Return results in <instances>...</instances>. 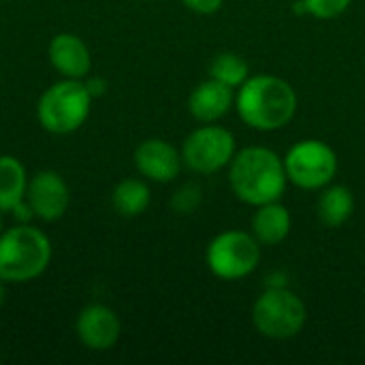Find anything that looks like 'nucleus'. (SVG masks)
<instances>
[{
	"label": "nucleus",
	"instance_id": "1",
	"mask_svg": "<svg viewBox=\"0 0 365 365\" xmlns=\"http://www.w3.org/2000/svg\"><path fill=\"white\" fill-rule=\"evenodd\" d=\"M235 109L250 128L272 133L284 128L297 111V92L276 75H250L235 94Z\"/></svg>",
	"mask_w": 365,
	"mask_h": 365
},
{
	"label": "nucleus",
	"instance_id": "2",
	"mask_svg": "<svg viewBox=\"0 0 365 365\" xmlns=\"http://www.w3.org/2000/svg\"><path fill=\"white\" fill-rule=\"evenodd\" d=\"M284 160L269 148L252 145L237 152L229 165V184L233 195L248 205L280 201L287 188Z\"/></svg>",
	"mask_w": 365,
	"mask_h": 365
},
{
	"label": "nucleus",
	"instance_id": "3",
	"mask_svg": "<svg viewBox=\"0 0 365 365\" xmlns=\"http://www.w3.org/2000/svg\"><path fill=\"white\" fill-rule=\"evenodd\" d=\"M51 257V240L34 225H13L0 233V278L6 284H26L41 278Z\"/></svg>",
	"mask_w": 365,
	"mask_h": 365
},
{
	"label": "nucleus",
	"instance_id": "4",
	"mask_svg": "<svg viewBox=\"0 0 365 365\" xmlns=\"http://www.w3.org/2000/svg\"><path fill=\"white\" fill-rule=\"evenodd\" d=\"M92 101L83 79L62 77L38 96L36 120L51 135H71L88 122Z\"/></svg>",
	"mask_w": 365,
	"mask_h": 365
},
{
	"label": "nucleus",
	"instance_id": "5",
	"mask_svg": "<svg viewBox=\"0 0 365 365\" xmlns=\"http://www.w3.org/2000/svg\"><path fill=\"white\" fill-rule=\"evenodd\" d=\"M306 306L297 293L287 287L265 289L252 306V323L257 331L272 340H291L306 325Z\"/></svg>",
	"mask_w": 365,
	"mask_h": 365
},
{
	"label": "nucleus",
	"instance_id": "6",
	"mask_svg": "<svg viewBox=\"0 0 365 365\" xmlns=\"http://www.w3.org/2000/svg\"><path fill=\"white\" fill-rule=\"evenodd\" d=\"M261 261V244L246 231H222L205 250V263L210 272L220 280H242L250 276Z\"/></svg>",
	"mask_w": 365,
	"mask_h": 365
},
{
	"label": "nucleus",
	"instance_id": "7",
	"mask_svg": "<svg viewBox=\"0 0 365 365\" xmlns=\"http://www.w3.org/2000/svg\"><path fill=\"white\" fill-rule=\"evenodd\" d=\"M282 160L289 182L304 190H321L338 173V156L321 139L297 141Z\"/></svg>",
	"mask_w": 365,
	"mask_h": 365
},
{
	"label": "nucleus",
	"instance_id": "8",
	"mask_svg": "<svg viewBox=\"0 0 365 365\" xmlns=\"http://www.w3.org/2000/svg\"><path fill=\"white\" fill-rule=\"evenodd\" d=\"M182 163L195 173L210 175L231 165L235 156V137L222 126L195 128L182 143Z\"/></svg>",
	"mask_w": 365,
	"mask_h": 365
},
{
	"label": "nucleus",
	"instance_id": "9",
	"mask_svg": "<svg viewBox=\"0 0 365 365\" xmlns=\"http://www.w3.org/2000/svg\"><path fill=\"white\" fill-rule=\"evenodd\" d=\"M26 201L32 205L38 220L56 222L68 212L71 188L58 171L41 169L28 180Z\"/></svg>",
	"mask_w": 365,
	"mask_h": 365
},
{
	"label": "nucleus",
	"instance_id": "10",
	"mask_svg": "<svg viewBox=\"0 0 365 365\" xmlns=\"http://www.w3.org/2000/svg\"><path fill=\"white\" fill-rule=\"evenodd\" d=\"M75 334L90 351H111L122 336V321L113 308L105 304H90L79 310L75 319Z\"/></svg>",
	"mask_w": 365,
	"mask_h": 365
},
{
	"label": "nucleus",
	"instance_id": "11",
	"mask_svg": "<svg viewBox=\"0 0 365 365\" xmlns=\"http://www.w3.org/2000/svg\"><path fill=\"white\" fill-rule=\"evenodd\" d=\"M133 160H135L137 171L145 180L156 182V184L173 182L184 167L182 152H178L175 145H171L169 141L158 139V137L141 141L133 154Z\"/></svg>",
	"mask_w": 365,
	"mask_h": 365
},
{
	"label": "nucleus",
	"instance_id": "12",
	"mask_svg": "<svg viewBox=\"0 0 365 365\" xmlns=\"http://www.w3.org/2000/svg\"><path fill=\"white\" fill-rule=\"evenodd\" d=\"M51 68L66 79H86L92 71V53L86 41L73 32L56 34L47 45Z\"/></svg>",
	"mask_w": 365,
	"mask_h": 365
},
{
	"label": "nucleus",
	"instance_id": "13",
	"mask_svg": "<svg viewBox=\"0 0 365 365\" xmlns=\"http://www.w3.org/2000/svg\"><path fill=\"white\" fill-rule=\"evenodd\" d=\"M233 88L225 86L218 79L201 81L188 96V111L195 120L203 124H214L222 115L229 113L233 105Z\"/></svg>",
	"mask_w": 365,
	"mask_h": 365
},
{
	"label": "nucleus",
	"instance_id": "14",
	"mask_svg": "<svg viewBox=\"0 0 365 365\" xmlns=\"http://www.w3.org/2000/svg\"><path fill=\"white\" fill-rule=\"evenodd\" d=\"M291 227H293L291 212L280 201L259 205L252 216V235L259 240L261 246H276L284 242L287 235L291 233Z\"/></svg>",
	"mask_w": 365,
	"mask_h": 365
},
{
	"label": "nucleus",
	"instance_id": "15",
	"mask_svg": "<svg viewBox=\"0 0 365 365\" xmlns=\"http://www.w3.org/2000/svg\"><path fill=\"white\" fill-rule=\"evenodd\" d=\"M355 212V197L346 186L340 184H327L321 188V195L317 199V216L319 220L329 227L338 229L342 227Z\"/></svg>",
	"mask_w": 365,
	"mask_h": 365
},
{
	"label": "nucleus",
	"instance_id": "16",
	"mask_svg": "<svg viewBox=\"0 0 365 365\" xmlns=\"http://www.w3.org/2000/svg\"><path fill=\"white\" fill-rule=\"evenodd\" d=\"M28 171L17 156L0 154V212L9 214L28 190Z\"/></svg>",
	"mask_w": 365,
	"mask_h": 365
},
{
	"label": "nucleus",
	"instance_id": "17",
	"mask_svg": "<svg viewBox=\"0 0 365 365\" xmlns=\"http://www.w3.org/2000/svg\"><path fill=\"white\" fill-rule=\"evenodd\" d=\"M150 201H152L150 186L137 178H126L118 182L111 190V205L124 218L141 216L150 207Z\"/></svg>",
	"mask_w": 365,
	"mask_h": 365
},
{
	"label": "nucleus",
	"instance_id": "18",
	"mask_svg": "<svg viewBox=\"0 0 365 365\" xmlns=\"http://www.w3.org/2000/svg\"><path fill=\"white\" fill-rule=\"evenodd\" d=\"M210 77L212 79H218L222 81L225 86L229 88H240L248 77H250V68H248V62L233 53V51H225V53H218L212 64H210Z\"/></svg>",
	"mask_w": 365,
	"mask_h": 365
},
{
	"label": "nucleus",
	"instance_id": "19",
	"mask_svg": "<svg viewBox=\"0 0 365 365\" xmlns=\"http://www.w3.org/2000/svg\"><path fill=\"white\" fill-rule=\"evenodd\" d=\"M351 2L353 0H302L295 6H299V11L314 15L319 19H334L342 15L351 6Z\"/></svg>",
	"mask_w": 365,
	"mask_h": 365
},
{
	"label": "nucleus",
	"instance_id": "20",
	"mask_svg": "<svg viewBox=\"0 0 365 365\" xmlns=\"http://www.w3.org/2000/svg\"><path fill=\"white\" fill-rule=\"evenodd\" d=\"M199 205H201V188L197 184H184L171 197V207L175 214H192Z\"/></svg>",
	"mask_w": 365,
	"mask_h": 365
},
{
	"label": "nucleus",
	"instance_id": "21",
	"mask_svg": "<svg viewBox=\"0 0 365 365\" xmlns=\"http://www.w3.org/2000/svg\"><path fill=\"white\" fill-rule=\"evenodd\" d=\"M11 216H13V220H15V225H32V220L36 218L34 216V210H32V205L26 201V199H21L11 212H9Z\"/></svg>",
	"mask_w": 365,
	"mask_h": 365
},
{
	"label": "nucleus",
	"instance_id": "22",
	"mask_svg": "<svg viewBox=\"0 0 365 365\" xmlns=\"http://www.w3.org/2000/svg\"><path fill=\"white\" fill-rule=\"evenodd\" d=\"M182 2L186 4V9H190L199 15H212L222 6L225 0H182Z\"/></svg>",
	"mask_w": 365,
	"mask_h": 365
},
{
	"label": "nucleus",
	"instance_id": "23",
	"mask_svg": "<svg viewBox=\"0 0 365 365\" xmlns=\"http://www.w3.org/2000/svg\"><path fill=\"white\" fill-rule=\"evenodd\" d=\"M83 83H86V88H88V92H90V96L92 98H101V96H105V92H107V88H109V83H107V79L105 77H86L83 79Z\"/></svg>",
	"mask_w": 365,
	"mask_h": 365
},
{
	"label": "nucleus",
	"instance_id": "24",
	"mask_svg": "<svg viewBox=\"0 0 365 365\" xmlns=\"http://www.w3.org/2000/svg\"><path fill=\"white\" fill-rule=\"evenodd\" d=\"M4 284H6V282L0 278V308L4 306Z\"/></svg>",
	"mask_w": 365,
	"mask_h": 365
},
{
	"label": "nucleus",
	"instance_id": "25",
	"mask_svg": "<svg viewBox=\"0 0 365 365\" xmlns=\"http://www.w3.org/2000/svg\"><path fill=\"white\" fill-rule=\"evenodd\" d=\"M4 231V222H2V212H0V233Z\"/></svg>",
	"mask_w": 365,
	"mask_h": 365
},
{
	"label": "nucleus",
	"instance_id": "26",
	"mask_svg": "<svg viewBox=\"0 0 365 365\" xmlns=\"http://www.w3.org/2000/svg\"><path fill=\"white\" fill-rule=\"evenodd\" d=\"M0 359H2V357H0Z\"/></svg>",
	"mask_w": 365,
	"mask_h": 365
}]
</instances>
